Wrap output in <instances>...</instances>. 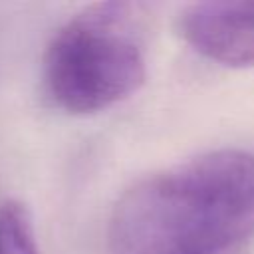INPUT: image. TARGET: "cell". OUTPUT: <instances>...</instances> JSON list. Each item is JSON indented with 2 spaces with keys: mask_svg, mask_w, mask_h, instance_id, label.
Returning <instances> with one entry per match:
<instances>
[{
  "mask_svg": "<svg viewBox=\"0 0 254 254\" xmlns=\"http://www.w3.org/2000/svg\"><path fill=\"white\" fill-rule=\"evenodd\" d=\"M179 36L202 58L254 67V2H198L181 10Z\"/></svg>",
  "mask_w": 254,
  "mask_h": 254,
  "instance_id": "obj_3",
  "label": "cell"
},
{
  "mask_svg": "<svg viewBox=\"0 0 254 254\" xmlns=\"http://www.w3.org/2000/svg\"><path fill=\"white\" fill-rule=\"evenodd\" d=\"M42 77L52 103L71 115L131 97L147 77L135 8L125 2L85 6L52 36Z\"/></svg>",
  "mask_w": 254,
  "mask_h": 254,
  "instance_id": "obj_2",
  "label": "cell"
},
{
  "mask_svg": "<svg viewBox=\"0 0 254 254\" xmlns=\"http://www.w3.org/2000/svg\"><path fill=\"white\" fill-rule=\"evenodd\" d=\"M254 240V151L218 149L153 173L113 206L111 254H246Z\"/></svg>",
  "mask_w": 254,
  "mask_h": 254,
  "instance_id": "obj_1",
  "label": "cell"
},
{
  "mask_svg": "<svg viewBox=\"0 0 254 254\" xmlns=\"http://www.w3.org/2000/svg\"><path fill=\"white\" fill-rule=\"evenodd\" d=\"M0 254H38L32 214L14 198L0 204Z\"/></svg>",
  "mask_w": 254,
  "mask_h": 254,
  "instance_id": "obj_4",
  "label": "cell"
}]
</instances>
